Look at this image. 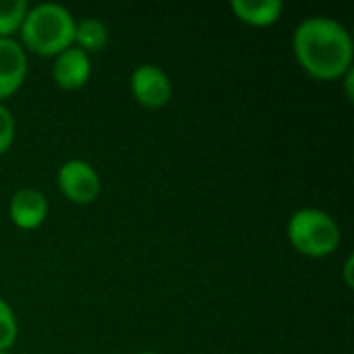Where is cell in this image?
Wrapping results in <instances>:
<instances>
[{
	"label": "cell",
	"instance_id": "obj_12",
	"mask_svg": "<svg viewBox=\"0 0 354 354\" xmlns=\"http://www.w3.org/2000/svg\"><path fill=\"white\" fill-rule=\"evenodd\" d=\"M19 326L10 305L0 299V351H8L17 342Z\"/></svg>",
	"mask_w": 354,
	"mask_h": 354
},
{
	"label": "cell",
	"instance_id": "obj_17",
	"mask_svg": "<svg viewBox=\"0 0 354 354\" xmlns=\"http://www.w3.org/2000/svg\"><path fill=\"white\" fill-rule=\"evenodd\" d=\"M0 354H10L8 351H0Z\"/></svg>",
	"mask_w": 354,
	"mask_h": 354
},
{
	"label": "cell",
	"instance_id": "obj_16",
	"mask_svg": "<svg viewBox=\"0 0 354 354\" xmlns=\"http://www.w3.org/2000/svg\"><path fill=\"white\" fill-rule=\"evenodd\" d=\"M139 354H158V353H151V351H145V353H139Z\"/></svg>",
	"mask_w": 354,
	"mask_h": 354
},
{
	"label": "cell",
	"instance_id": "obj_10",
	"mask_svg": "<svg viewBox=\"0 0 354 354\" xmlns=\"http://www.w3.org/2000/svg\"><path fill=\"white\" fill-rule=\"evenodd\" d=\"M108 44V27L104 21L95 17H85L75 23V39L73 46H77L83 52H97Z\"/></svg>",
	"mask_w": 354,
	"mask_h": 354
},
{
	"label": "cell",
	"instance_id": "obj_3",
	"mask_svg": "<svg viewBox=\"0 0 354 354\" xmlns=\"http://www.w3.org/2000/svg\"><path fill=\"white\" fill-rule=\"evenodd\" d=\"M286 234L301 255L313 259L332 255L342 241L338 222L319 207L297 209L286 224Z\"/></svg>",
	"mask_w": 354,
	"mask_h": 354
},
{
	"label": "cell",
	"instance_id": "obj_11",
	"mask_svg": "<svg viewBox=\"0 0 354 354\" xmlns=\"http://www.w3.org/2000/svg\"><path fill=\"white\" fill-rule=\"evenodd\" d=\"M27 8L25 0H0V37H12L21 29Z\"/></svg>",
	"mask_w": 354,
	"mask_h": 354
},
{
	"label": "cell",
	"instance_id": "obj_1",
	"mask_svg": "<svg viewBox=\"0 0 354 354\" xmlns=\"http://www.w3.org/2000/svg\"><path fill=\"white\" fill-rule=\"evenodd\" d=\"M292 50L303 71L319 81L340 79L353 66V35L334 17L303 19L292 33Z\"/></svg>",
	"mask_w": 354,
	"mask_h": 354
},
{
	"label": "cell",
	"instance_id": "obj_8",
	"mask_svg": "<svg viewBox=\"0 0 354 354\" xmlns=\"http://www.w3.org/2000/svg\"><path fill=\"white\" fill-rule=\"evenodd\" d=\"M91 77V60L89 54L79 50L77 46L66 48L58 56H54L52 79L62 89H79Z\"/></svg>",
	"mask_w": 354,
	"mask_h": 354
},
{
	"label": "cell",
	"instance_id": "obj_5",
	"mask_svg": "<svg viewBox=\"0 0 354 354\" xmlns=\"http://www.w3.org/2000/svg\"><path fill=\"white\" fill-rule=\"evenodd\" d=\"M131 93L143 108L160 110L172 100V81L158 64H139L131 73Z\"/></svg>",
	"mask_w": 354,
	"mask_h": 354
},
{
	"label": "cell",
	"instance_id": "obj_6",
	"mask_svg": "<svg viewBox=\"0 0 354 354\" xmlns=\"http://www.w3.org/2000/svg\"><path fill=\"white\" fill-rule=\"evenodd\" d=\"M27 77V52L15 37H0V100L17 93Z\"/></svg>",
	"mask_w": 354,
	"mask_h": 354
},
{
	"label": "cell",
	"instance_id": "obj_15",
	"mask_svg": "<svg viewBox=\"0 0 354 354\" xmlns=\"http://www.w3.org/2000/svg\"><path fill=\"white\" fill-rule=\"evenodd\" d=\"M353 255H348L346 257V263H344V280H346V284L353 288Z\"/></svg>",
	"mask_w": 354,
	"mask_h": 354
},
{
	"label": "cell",
	"instance_id": "obj_13",
	"mask_svg": "<svg viewBox=\"0 0 354 354\" xmlns=\"http://www.w3.org/2000/svg\"><path fill=\"white\" fill-rule=\"evenodd\" d=\"M15 141V116L0 102V156H4Z\"/></svg>",
	"mask_w": 354,
	"mask_h": 354
},
{
	"label": "cell",
	"instance_id": "obj_9",
	"mask_svg": "<svg viewBox=\"0 0 354 354\" xmlns=\"http://www.w3.org/2000/svg\"><path fill=\"white\" fill-rule=\"evenodd\" d=\"M230 8L239 21L253 27H268L282 17L284 2L282 0H232Z\"/></svg>",
	"mask_w": 354,
	"mask_h": 354
},
{
	"label": "cell",
	"instance_id": "obj_4",
	"mask_svg": "<svg viewBox=\"0 0 354 354\" xmlns=\"http://www.w3.org/2000/svg\"><path fill=\"white\" fill-rule=\"evenodd\" d=\"M56 183H58L60 193L77 205H87L95 201L102 191L100 174L95 172V168L89 162L79 160V158L66 160L58 168Z\"/></svg>",
	"mask_w": 354,
	"mask_h": 354
},
{
	"label": "cell",
	"instance_id": "obj_2",
	"mask_svg": "<svg viewBox=\"0 0 354 354\" xmlns=\"http://www.w3.org/2000/svg\"><path fill=\"white\" fill-rule=\"evenodd\" d=\"M75 17L71 10L56 2H39L27 8L21 33V46L25 52L39 56H58L73 46L75 39Z\"/></svg>",
	"mask_w": 354,
	"mask_h": 354
},
{
	"label": "cell",
	"instance_id": "obj_14",
	"mask_svg": "<svg viewBox=\"0 0 354 354\" xmlns=\"http://www.w3.org/2000/svg\"><path fill=\"white\" fill-rule=\"evenodd\" d=\"M342 81H344V91H346V97L348 100H353V95H354V87H353V81H354V71H353V66L340 77Z\"/></svg>",
	"mask_w": 354,
	"mask_h": 354
},
{
	"label": "cell",
	"instance_id": "obj_7",
	"mask_svg": "<svg viewBox=\"0 0 354 354\" xmlns=\"http://www.w3.org/2000/svg\"><path fill=\"white\" fill-rule=\"evenodd\" d=\"M8 216L12 224L21 230L39 228L48 218V199L41 191L33 187L19 189L8 201Z\"/></svg>",
	"mask_w": 354,
	"mask_h": 354
}]
</instances>
